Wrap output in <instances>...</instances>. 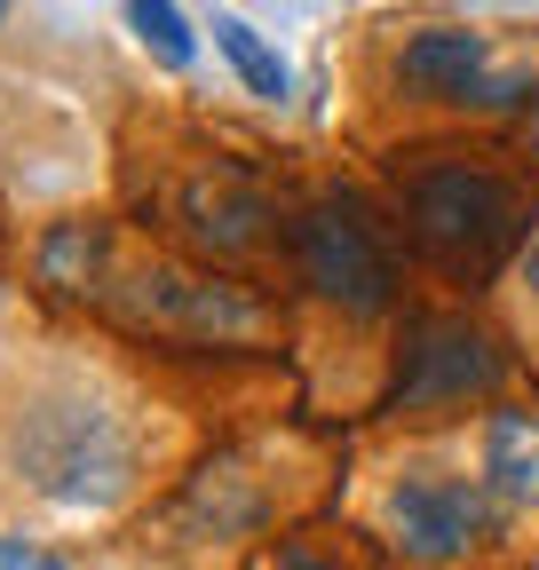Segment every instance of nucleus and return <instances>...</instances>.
<instances>
[{"label":"nucleus","instance_id":"nucleus-1","mask_svg":"<svg viewBox=\"0 0 539 570\" xmlns=\"http://www.w3.org/2000/svg\"><path fill=\"white\" fill-rule=\"evenodd\" d=\"M9 460H17V483H32L56 508H104L135 475V436L104 396L40 389L9 428Z\"/></svg>","mask_w":539,"mask_h":570},{"label":"nucleus","instance_id":"nucleus-2","mask_svg":"<svg viewBox=\"0 0 539 570\" xmlns=\"http://www.w3.org/2000/svg\"><path fill=\"white\" fill-rule=\"evenodd\" d=\"M404 223H413L421 254H437L460 277H484L516 238H523V190L492 167H421L404 183Z\"/></svg>","mask_w":539,"mask_h":570},{"label":"nucleus","instance_id":"nucleus-3","mask_svg":"<svg viewBox=\"0 0 539 570\" xmlns=\"http://www.w3.org/2000/svg\"><path fill=\"white\" fill-rule=\"evenodd\" d=\"M294 262L317 294L342 317H389L396 309V254L381 238V223L365 214V198H317L294 223Z\"/></svg>","mask_w":539,"mask_h":570},{"label":"nucleus","instance_id":"nucleus-4","mask_svg":"<svg viewBox=\"0 0 539 570\" xmlns=\"http://www.w3.org/2000/svg\"><path fill=\"white\" fill-rule=\"evenodd\" d=\"M396 80L404 96H421V104H452V111H516L531 104L539 88V63L531 56H500L477 24H429L396 48Z\"/></svg>","mask_w":539,"mask_h":570},{"label":"nucleus","instance_id":"nucleus-5","mask_svg":"<svg viewBox=\"0 0 539 570\" xmlns=\"http://www.w3.org/2000/svg\"><path fill=\"white\" fill-rule=\"evenodd\" d=\"M500 373H508V356H500V341L484 325H468V317H413V325H404L389 412H460L468 396H492Z\"/></svg>","mask_w":539,"mask_h":570},{"label":"nucleus","instance_id":"nucleus-6","mask_svg":"<svg viewBox=\"0 0 539 570\" xmlns=\"http://www.w3.org/2000/svg\"><path fill=\"white\" fill-rule=\"evenodd\" d=\"M119 317L127 325H151V333H175V341H254L270 317L246 285L231 277H198V269H175V262H151L119 277Z\"/></svg>","mask_w":539,"mask_h":570},{"label":"nucleus","instance_id":"nucleus-7","mask_svg":"<svg viewBox=\"0 0 539 570\" xmlns=\"http://www.w3.org/2000/svg\"><path fill=\"white\" fill-rule=\"evenodd\" d=\"M389 539L413 562H460L484 539V491L452 468H413L389 483Z\"/></svg>","mask_w":539,"mask_h":570},{"label":"nucleus","instance_id":"nucleus-8","mask_svg":"<svg viewBox=\"0 0 539 570\" xmlns=\"http://www.w3.org/2000/svg\"><path fill=\"white\" fill-rule=\"evenodd\" d=\"M262 223H270V206H262L246 183H198V190L183 198V230H190L198 246H215V254H246V246L262 238Z\"/></svg>","mask_w":539,"mask_h":570},{"label":"nucleus","instance_id":"nucleus-9","mask_svg":"<svg viewBox=\"0 0 539 570\" xmlns=\"http://www.w3.org/2000/svg\"><path fill=\"white\" fill-rule=\"evenodd\" d=\"M484 475L500 499L539 508V412H492L484 420Z\"/></svg>","mask_w":539,"mask_h":570},{"label":"nucleus","instance_id":"nucleus-10","mask_svg":"<svg viewBox=\"0 0 539 570\" xmlns=\"http://www.w3.org/2000/svg\"><path fill=\"white\" fill-rule=\"evenodd\" d=\"M104 262H111V230L104 223H56L40 238V269L56 285H72V294H88V285L104 277Z\"/></svg>","mask_w":539,"mask_h":570},{"label":"nucleus","instance_id":"nucleus-11","mask_svg":"<svg viewBox=\"0 0 539 570\" xmlns=\"http://www.w3.org/2000/svg\"><path fill=\"white\" fill-rule=\"evenodd\" d=\"M215 48L238 63V80H246L254 96H286V63H278V48H270L254 24H238V17H215Z\"/></svg>","mask_w":539,"mask_h":570},{"label":"nucleus","instance_id":"nucleus-12","mask_svg":"<svg viewBox=\"0 0 539 570\" xmlns=\"http://www.w3.org/2000/svg\"><path fill=\"white\" fill-rule=\"evenodd\" d=\"M127 24H135V40H144L167 71H190L198 63V40H190V24H183L175 0H127Z\"/></svg>","mask_w":539,"mask_h":570},{"label":"nucleus","instance_id":"nucleus-13","mask_svg":"<svg viewBox=\"0 0 539 570\" xmlns=\"http://www.w3.org/2000/svg\"><path fill=\"white\" fill-rule=\"evenodd\" d=\"M278 570H365L342 539H325V531H302V539H286L278 547Z\"/></svg>","mask_w":539,"mask_h":570},{"label":"nucleus","instance_id":"nucleus-14","mask_svg":"<svg viewBox=\"0 0 539 570\" xmlns=\"http://www.w3.org/2000/svg\"><path fill=\"white\" fill-rule=\"evenodd\" d=\"M0 570H63V562H48V554H32V547H17L9 531H0Z\"/></svg>","mask_w":539,"mask_h":570},{"label":"nucleus","instance_id":"nucleus-15","mask_svg":"<svg viewBox=\"0 0 539 570\" xmlns=\"http://www.w3.org/2000/svg\"><path fill=\"white\" fill-rule=\"evenodd\" d=\"M523 285H531V302H539V238L523 246Z\"/></svg>","mask_w":539,"mask_h":570},{"label":"nucleus","instance_id":"nucleus-16","mask_svg":"<svg viewBox=\"0 0 539 570\" xmlns=\"http://www.w3.org/2000/svg\"><path fill=\"white\" fill-rule=\"evenodd\" d=\"M531 159H539V111H531Z\"/></svg>","mask_w":539,"mask_h":570},{"label":"nucleus","instance_id":"nucleus-17","mask_svg":"<svg viewBox=\"0 0 539 570\" xmlns=\"http://www.w3.org/2000/svg\"><path fill=\"white\" fill-rule=\"evenodd\" d=\"M0 17H9V0H0Z\"/></svg>","mask_w":539,"mask_h":570}]
</instances>
